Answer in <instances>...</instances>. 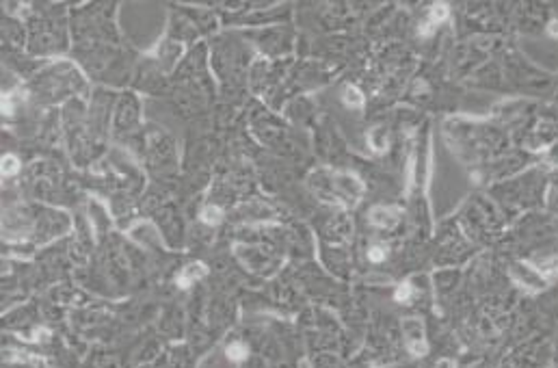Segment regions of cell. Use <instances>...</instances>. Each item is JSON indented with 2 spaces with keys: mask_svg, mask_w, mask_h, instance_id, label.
I'll use <instances>...</instances> for the list:
<instances>
[{
  "mask_svg": "<svg viewBox=\"0 0 558 368\" xmlns=\"http://www.w3.org/2000/svg\"><path fill=\"white\" fill-rule=\"evenodd\" d=\"M511 275L515 277V282H517V284H521V286L530 288V290H541V288H545V277L541 275L539 271H536V267L521 265V262H517V265H513Z\"/></svg>",
  "mask_w": 558,
  "mask_h": 368,
  "instance_id": "obj_1",
  "label": "cell"
},
{
  "mask_svg": "<svg viewBox=\"0 0 558 368\" xmlns=\"http://www.w3.org/2000/svg\"><path fill=\"white\" fill-rule=\"evenodd\" d=\"M335 184H338L340 193L349 199V202H357L359 195L364 193V184L359 182V178L353 176V173H338L335 176Z\"/></svg>",
  "mask_w": 558,
  "mask_h": 368,
  "instance_id": "obj_2",
  "label": "cell"
},
{
  "mask_svg": "<svg viewBox=\"0 0 558 368\" xmlns=\"http://www.w3.org/2000/svg\"><path fill=\"white\" fill-rule=\"evenodd\" d=\"M398 221V210L396 208H385V206H376L370 210V223L379 225V227H392Z\"/></svg>",
  "mask_w": 558,
  "mask_h": 368,
  "instance_id": "obj_3",
  "label": "cell"
},
{
  "mask_svg": "<svg viewBox=\"0 0 558 368\" xmlns=\"http://www.w3.org/2000/svg\"><path fill=\"white\" fill-rule=\"evenodd\" d=\"M403 331L407 336V342L413 344V342H424V323L416 319V317H409L403 321Z\"/></svg>",
  "mask_w": 558,
  "mask_h": 368,
  "instance_id": "obj_4",
  "label": "cell"
},
{
  "mask_svg": "<svg viewBox=\"0 0 558 368\" xmlns=\"http://www.w3.org/2000/svg\"><path fill=\"white\" fill-rule=\"evenodd\" d=\"M206 275V267L202 265V262H197V265H188L184 267V271L180 273V286H191V284H195L197 279H202Z\"/></svg>",
  "mask_w": 558,
  "mask_h": 368,
  "instance_id": "obj_5",
  "label": "cell"
},
{
  "mask_svg": "<svg viewBox=\"0 0 558 368\" xmlns=\"http://www.w3.org/2000/svg\"><path fill=\"white\" fill-rule=\"evenodd\" d=\"M368 143H370V147L374 152H385L387 150V132H385V128H381V126L372 128L370 132H368Z\"/></svg>",
  "mask_w": 558,
  "mask_h": 368,
  "instance_id": "obj_6",
  "label": "cell"
},
{
  "mask_svg": "<svg viewBox=\"0 0 558 368\" xmlns=\"http://www.w3.org/2000/svg\"><path fill=\"white\" fill-rule=\"evenodd\" d=\"M342 100H344L346 107H351V109H362L364 107V93L357 87H346L344 93H342Z\"/></svg>",
  "mask_w": 558,
  "mask_h": 368,
  "instance_id": "obj_7",
  "label": "cell"
},
{
  "mask_svg": "<svg viewBox=\"0 0 558 368\" xmlns=\"http://www.w3.org/2000/svg\"><path fill=\"white\" fill-rule=\"evenodd\" d=\"M430 24H439V22H444V20L448 17V5L446 3H437L430 7Z\"/></svg>",
  "mask_w": 558,
  "mask_h": 368,
  "instance_id": "obj_8",
  "label": "cell"
},
{
  "mask_svg": "<svg viewBox=\"0 0 558 368\" xmlns=\"http://www.w3.org/2000/svg\"><path fill=\"white\" fill-rule=\"evenodd\" d=\"M227 357H229V360H234V362L245 360V357H247V346H245L243 342L229 344V346H227Z\"/></svg>",
  "mask_w": 558,
  "mask_h": 368,
  "instance_id": "obj_9",
  "label": "cell"
},
{
  "mask_svg": "<svg viewBox=\"0 0 558 368\" xmlns=\"http://www.w3.org/2000/svg\"><path fill=\"white\" fill-rule=\"evenodd\" d=\"M202 219L206 221V223L214 225V223H219V221L223 219V215H221V210H219L217 206H208V208H204V213H202Z\"/></svg>",
  "mask_w": 558,
  "mask_h": 368,
  "instance_id": "obj_10",
  "label": "cell"
},
{
  "mask_svg": "<svg viewBox=\"0 0 558 368\" xmlns=\"http://www.w3.org/2000/svg\"><path fill=\"white\" fill-rule=\"evenodd\" d=\"M17 169H20V163L15 156H11V154L5 156L3 159V176H13Z\"/></svg>",
  "mask_w": 558,
  "mask_h": 368,
  "instance_id": "obj_11",
  "label": "cell"
},
{
  "mask_svg": "<svg viewBox=\"0 0 558 368\" xmlns=\"http://www.w3.org/2000/svg\"><path fill=\"white\" fill-rule=\"evenodd\" d=\"M385 256H387V249L383 245H374V247L368 249V258H370L372 262H383Z\"/></svg>",
  "mask_w": 558,
  "mask_h": 368,
  "instance_id": "obj_12",
  "label": "cell"
},
{
  "mask_svg": "<svg viewBox=\"0 0 558 368\" xmlns=\"http://www.w3.org/2000/svg\"><path fill=\"white\" fill-rule=\"evenodd\" d=\"M409 299H411V286H409V284H403V286H398V290H396V301H398V303H409Z\"/></svg>",
  "mask_w": 558,
  "mask_h": 368,
  "instance_id": "obj_13",
  "label": "cell"
},
{
  "mask_svg": "<svg viewBox=\"0 0 558 368\" xmlns=\"http://www.w3.org/2000/svg\"><path fill=\"white\" fill-rule=\"evenodd\" d=\"M435 368H457V364L450 360V357H441V360L435 364Z\"/></svg>",
  "mask_w": 558,
  "mask_h": 368,
  "instance_id": "obj_14",
  "label": "cell"
},
{
  "mask_svg": "<svg viewBox=\"0 0 558 368\" xmlns=\"http://www.w3.org/2000/svg\"><path fill=\"white\" fill-rule=\"evenodd\" d=\"M547 33H550L552 37H558V20L550 22V26H547Z\"/></svg>",
  "mask_w": 558,
  "mask_h": 368,
  "instance_id": "obj_15",
  "label": "cell"
}]
</instances>
